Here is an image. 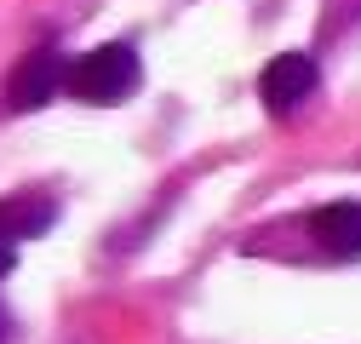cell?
I'll return each instance as SVG.
<instances>
[{
    "label": "cell",
    "mask_w": 361,
    "mask_h": 344,
    "mask_svg": "<svg viewBox=\"0 0 361 344\" xmlns=\"http://www.w3.org/2000/svg\"><path fill=\"white\" fill-rule=\"evenodd\" d=\"M138 80H144V63L126 40H109V47H92L75 63H63V86L80 104H121V98H132Z\"/></svg>",
    "instance_id": "cell-1"
},
{
    "label": "cell",
    "mask_w": 361,
    "mask_h": 344,
    "mask_svg": "<svg viewBox=\"0 0 361 344\" xmlns=\"http://www.w3.org/2000/svg\"><path fill=\"white\" fill-rule=\"evenodd\" d=\"M58 86H63V58H58V47H35V52L12 69V80H6V109H12V115H35V109H47V104L58 98Z\"/></svg>",
    "instance_id": "cell-2"
},
{
    "label": "cell",
    "mask_w": 361,
    "mask_h": 344,
    "mask_svg": "<svg viewBox=\"0 0 361 344\" xmlns=\"http://www.w3.org/2000/svg\"><path fill=\"white\" fill-rule=\"evenodd\" d=\"M310 92H315V58L310 52H281V58H269L264 75H258V98L276 109V115L298 109Z\"/></svg>",
    "instance_id": "cell-3"
},
{
    "label": "cell",
    "mask_w": 361,
    "mask_h": 344,
    "mask_svg": "<svg viewBox=\"0 0 361 344\" xmlns=\"http://www.w3.org/2000/svg\"><path fill=\"white\" fill-rule=\"evenodd\" d=\"M310 230H315V241H322L327 252L355 258L361 252V201H333L322 212H310Z\"/></svg>",
    "instance_id": "cell-4"
},
{
    "label": "cell",
    "mask_w": 361,
    "mask_h": 344,
    "mask_svg": "<svg viewBox=\"0 0 361 344\" xmlns=\"http://www.w3.org/2000/svg\"><path fill=\"white\" fill-rule=\"evenodd\" d=\"M58 219L52 201H0V241H18V235H40Z\"/></svg>",
    "instance_id": "cell-5"
},
{
    "label": "cell",
    "mask_w": 361,
    "mask_h": 344,
    "mask_svg": "<svg viewBox=\"0 0 361 344\" xmlns=\"http://www.w3.org/2000/svg\"><path fill=\"white\" fill-rule=\"evenodd\" d=\"M12 270H18V247H12V241H0V281H6Z\"/></svg>",
    "instance_id": "cell-6"
}]
</instances>
